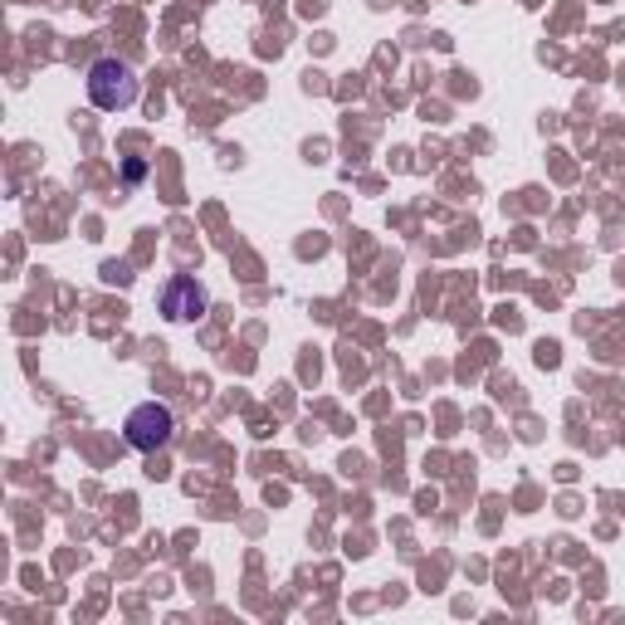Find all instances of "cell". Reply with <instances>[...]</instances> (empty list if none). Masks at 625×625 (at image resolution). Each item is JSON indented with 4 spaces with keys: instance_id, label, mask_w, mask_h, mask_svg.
<instances>
[{
    "instance_id": "obj_3",
    "label": "cell",
    "mask_w": 625,
    "mask_h": 625,
    "mask_svg": "<svg viewBox=\"0 0 625 625\" xmlns=\"http://www.w3.org/2000/svg\"><path fill=\"white\" fill-rule=\"evenodd\" d=\"M166 312H171V318H201V312H205V293L195 289L191 279H176L171 289H166Z\"/></svg>"
},
{
    "instance_id": "obj_1",
    "label": "cell",
    "mask_w": 625,
    "mask_h": 625,
    "mask_svg": "<svg viewBox=\"0 0 625 625\" xmlns=\"http://www.w3.org/2000/svg\"><path fill=\"white\" fill-rule=\"evenodd\" d=\"M88 93H93L98 107H127L137 98V78L127 64H117V59H98L93 68H88Z\"/></svg>"
},
{
    "instance_id": "obj_2",
    "label": "cell",
    "mask_w": 625,
    "mask_h": 625,
    "mask_svg": "<svg viewBox=\"0 0 625 625\" xmlns=\"http://www.w3.org/2000/svg\"><path fill=\"white\" fill-rule=\"evenodd\" d=\"M127 439H132L137 449H156L171 439V410L156 406V400H146V406H137L132 416H127Z\"/></svg>"
}]
</instances>
